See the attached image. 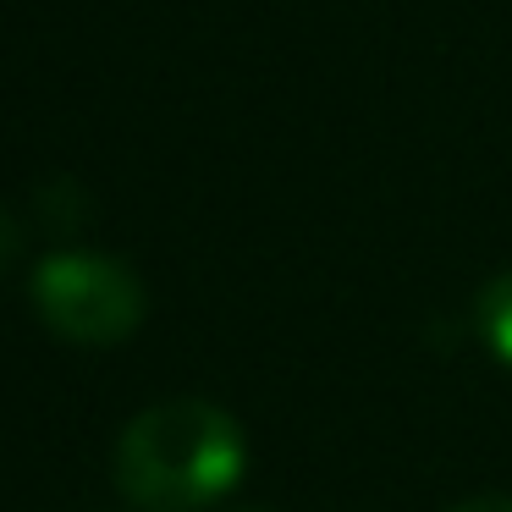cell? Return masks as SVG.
<instances>
[{
  "label": "cell",
  "mask_w": 512,
  "mask_h": 512,
  "mask_svg": "<svg viewBox=\"0 0 512 512\" xmlns=\"http://www.w3.org/2000/svg\"><path fill=\"white\" fill-rule=\"evenodd\" d=\"M243 463V424L204 397L155 402L116 441V485L144 512L215 507L243 479Z\"/></svg>",
  "instance_id": "obj_1"
},
{
  "label": "cell",
  "mask_w": 512,
  "mask_h": 512,
  "mask_svg": "<svg viewBox=\"0 0 512 512\" xmlns=\"http://www.w3.org/2000/svg\"><path fill=\"white\" fill-rule=\"evenodd\" d=\"M39 320L61 342L111 347L144 325V281L105 254H50L34 270Z\"/></svg>",
  "instance_id": "obj_2"
},
{
  "label": "cell",
  "mask_w": 512,
  "mask_h": 512,
  "mask_svg": "<svg viewBox=\"0 0 512 512\" xmlns=\"http://www.w3.org/2000/svg\"><path fill=\"white\" fill-rule=\"evenodd\" d=\"M474 325L485 336V347L512 369V270H501L496 281L479 287V303H474Z\"/></svg>",
  "instance_id": "obj_3"
},
{
  "label": "cell",
  "mask_w": 512,
  "mask_h": 512,
  "mask_svg": "<svg viewBox=\"0 0 512 512\" xmlns=\"http://www.w3.org/2000/svg\"><path fill=\"white\" fill-rule=\"evenodd\" d=\"M446 512H512V496H468V501H457V507H446Z\"/></svg>",
  "instance_id": "obj_4"
},
{
  "label": "cell",
  "mask_w": 512,
  "mask_h": 512,
  "mask_svg": "<svg viewBox=\"0 0 512 512\" xmlns=\"http://www.w3.org/2000/svg\"><path fill=\"white\" fill-rule=\"evenodd\" d=\"M12 254V226H6V215H0V259Z\"/></svg>",
  "instance_id": "obj_5"
},
{
  "label": "cell",
  "mask_w": 512,
  "mask_h": 512,
  "mask_svg": "<svg viewBox=\"0 0 512 512\" xmlns=\"http://www.w3.org/2000/svg\"><path fill=\"white\" fill-rule=\"evenodd\" d=\"M243 512H265V507H243Z\"/></svg>",
  "instance_id": "obj_6"
}]
</instances>
